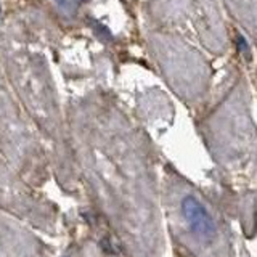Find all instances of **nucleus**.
Masks as SVG:
<instances>
[{
  "label": "nucleus",
  "mask_w": 257,
  "mask_h": 257,
  "mask_svg": "<svg viewBox=\"0 0 257 257\" xmlns=\"http://www.w3.org/2000/svg\"><path fill=\"white\" fill-rule=\"evenodd\" d=\"M183 211H185V215L188 217L191 228L198 231L199 235L209 236L215 231L214 222L206 212V209L201 206L198 201H195L193 198H187L183 201Z\"/></svg>",
  "instance_id": "1"
},
{
  "label": "nucleus",
  "mask_w": 257,
  "mask_h": 257,
  "mask_svg": "<svg viewBox=\"0 0 257 257\" xmlns=\"http://www.w3.org/2000/svg\"><path fill=\"white\" fill-rule=\"evenodd\" d=\"M55 2L58 4L63 10H74L79 0H55Z\"/></svg>",
  "instance_id": "2"
}]
</instances>
